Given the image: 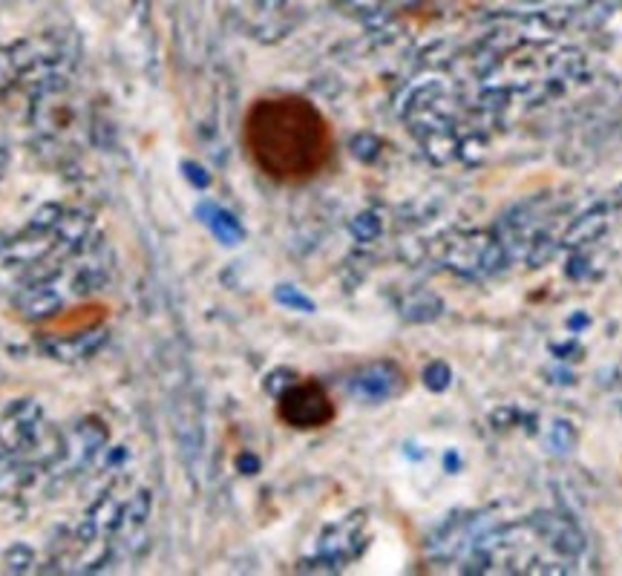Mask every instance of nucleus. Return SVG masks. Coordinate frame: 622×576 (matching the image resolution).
I'll return each mask as SVG.
<instances>
[{
	"label": "nucleus",
	"instance_id": "nucleus-2",
	"mask_svg": "<svg viewBox=\"0 0 622 576\" xmlns=\"http://www.w3.org/2000/svg\"><path fill=\"white\" fill-rule=\"evenodd\" d=\"M277 421L294 432H317L332 427L337 421V404L329 389L317 378L294 381L286 392L277 398L274 409Z\"/></svg>",
	"mask_w": 622,
	"mask_h": 576
},
{
	"label": "nucleus",
	"instance_id": "nucleus-1",
	"mask_svg": "<svg viewBox=\"0 0 622 576\" xmlns=\"http://www.w3.org/2000/svg\"><path fill=\"white\" fill-rule=\"evenodd\" d=\"M240 147L251 170L274 188H309L337 168V130L303 93H260L240 121Z\"/></svg>",
	"mask_w": 622,
	"mask_h": 576
},
{
	"label": "nucleus",
	"instance_id": "nucleus-3",
	"mask_svg": "<svg viewBox=\"0 0 622 576\" xmlns=\"http://www.w3.org/2000/svg\"><path fill=\"white\" fill-rule=\"evenodd\" d=\"M110 317H113L110 303L90 300V303H78L72 309L44 317L41 332H44V337H55V340H72V337H81L87 332H98Z\"/></svg>",
	"mask_w": 622,
	"mask_h": 576
}]
</instances>
